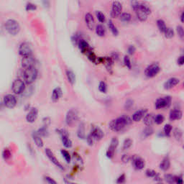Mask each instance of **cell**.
<instances>
[{
  "instance_id": "6da1fadb",
  "label": "cell",
  "mask_w": 184,
  "mask_h": 184,
  "mask_svg": "<svg viewBox=\"0 0 184 184\" xmlns=\"http://www.w3.org/2000/svg\"><path fill=\"white\" fill-rule=\"evenodd\" d=\"M132 120L129 117L123 115L117 119L112 120L109 124V128L113 132H120L126 126L130 124Z\"/></svg>"
},
{
  "instance_id": "7a4b0ae2",
  "label": "cell",
  "mask_w": 184,
  "mask_h": 184,
  "mask_svg": "<svg viewBox=\"0 0 184 184\" xmlns=\"http://www.w3.org/2000/svg\"><path fill=\"white\" fill-rule=\"evenodd\" d=\"M131 6H132V8L133 9V10L135 11L138 20L141 22L146 21L147 19V17H148V15L141 7L139 1H138V0H132Z\"/></svg>"
},
{
  "instance_id": "3957f363",
  "label": "cell",
  "mask_w": 184,
  "mask_h": 184,
  "mask_svg": "<svg viewBox=\"0 0 184 184\" xmlns=\"http://www.w3.org/2000/svg\"><path fill=\"white\" fill-rule=\"evenodd\" d=\"M24 80L26 84H31L38 77V70L34 66L27 68L24 71Z\"/></svg>"
},
{
  "instance_id": "277c9868",
  "label": "cell",
  "mask_w": 184,
  "mask_h": 184,
  "mask_svg": "<svg viewBox=\"0 0 184 184\" xmlns=\"http://www.w3.org/2000/svg\"><path fill=\"white\" fill-rule=\"evenodd\" d=\"M5 29L12 35H17L20 31V25L15 20H8L5 23Z\"/></svg>"
},
{
  "instance_id": "5b68a950",
  "label": "cell",
  "mask_w": 184,
  "mask_h": 184,
  "mask_svg": "<svg viewBox=\"0 0 184 184\" xmlns=\"http://www.w3.org/2000/svg\"><path fill=\"white\" fill-rule=\"evenodd\" d=\"M171 103H172V99H171V96H167L157 99L155 102V106L157 109L168 108L171 106Z\"/></svg>"
},
{
  "instance_id": "8992f818",
  "label": "cell",
  "mask_w": 184,
  "mask_h": 184,
  "mask_svg": "<svg viewBox=\"0 0 184 184\" xmlns=\"http://www.w3.org/2000/svg\"><path fill=\"white\" fill-rule=\"evenodd\" d=\"M160 71V67L157 63H153L146 68L145 74L148 78H153L157 76Z\"/></svg>"
},
{
  "instance_id": "52a82bcc",
  "label": "cell",
  "mask_w": 184,
  "mask_h": 184,
  "mask_svg": "<svg viewBox=\"0 0 184 184\" xmlns=\"http://www.w3.org/2000/svg\"><path fill=\"white\" fill-rule=\"evenodd\" d=\"M25 89V85L24 81L20 78L15 79L12 85V90L15 94H20L23 93Z\"/></svg>"
},
{
  "instance_id": "ba28073f",
  "label": "cell",
  "mask_w": 184,
  "mask_h": 184,
  "mask_svg": "<svg viewBox=\"0 0 184 184\" xmlns=\"http://www.w3.org/2000/svg\"><path fill=\"white\" fill-rule=\"evenodd\" d=\"M19 53L23 58L31 56L33 50L30 44L27 42L23 43L19 47Z\"/></svg>"
},
{
  "instance_id": "9c48e42d",
  "label": "cell",
  "mask_w": 184,
  "mask_h": 184,
  "mask_svg": "<svg viewBox=\"0 0 184 184\" xmlns=\"http://www.w3.org/2000/svg\"><path fill=\"white\" fill-rule=\"evenodd\" d=\"M119 145V140L117 138H113L112 139L110 145H109V148L106 151V157L109 158H112L114 155V153L117 149V146Z\"/></svg>"
},
{
  "instance_id": "30bf717a",
  "label": "cell",
  "mask_w": 184,
  "mask_h": 184,
  "mask_svg": "<svg viewBox=\"0 0 184 184\" xmlns=\"http://www.w3.org/2000/svg\"><path fill=\"white\" fill-rule=\"evenodd\" d=\"M122 11V5L118 1H114L113 2L112 5L111 10V17L112 18H117L120 17L121 15Z\"/></svg>"
},
{
  "instance_id": "8fae6325",
  "label": "cell",
  "mask_w": 184,
  "mask_h": 184,
  "mask_svg": "<svg viewBox=\"0 0 184 184\" xmlns=\"http://www.w3.org/2000/svg\"><path fill=\"white\" fill-rule=\"evenodd\" d=\"M78 120V114L75 110H70L68 112L66 117V124L69 126H73Z\"/></svg>"
},
{
  "instance_id": "7c38bea8",
  "label": "cell",
  "mask_w": 184,
  "mask_h": 184,
  "mask_svg": "<svg viewBox=\"0 0 184 184\" xmlns=\"http://www.w3.org/2000/svg\"><path fill=\"white\" fill-rule=\"evenodd\" d=\"M4 104L7 108L12 109L17 104V99L14 95L7 94L4 97Z\"/></svg>"
},
{
  "instance_id": "4fadbf2b",
  "label": "cell",
  "mask_w": 184,
  "mask_h": 184,
  "mask_svg": "<svg viewBox=\"0 0 184 184\" xmlns=\"http://www.w3.org/2000/svg\"><path fill=\"white\" fill-rule=\"evenodd\" d=\"M45 153H46V155L48 156V157L50 159V161L52 162L54 165H56V166H57L58 168H60V169L63 170V165H62L59 163V161L58 160V159L55 157V155H54L53 153H52V152L51 151L49 148H47L46 150H45Z\"/></svg>"
},
{
  "instance_id": "5bb4252c",
  "label": "cell",
  "mask_w": 184,
  "mask_h": 184,
  "mask_svg": "<svg viewBox=\"0 0 184 184\" xmlns=\"http://www.w3.org/2000/svg\"><path fill=\"white\" fill-rule=\"evenodd\" d=\"M38 116V110L36 108H32L26 116V120L27 122L33 123L35 122Z\"/></svg>"
},
{
  "instance_id": "9a60e30c",
  "label": "cell",
  "mask_w": 184,
  "mask_h": 184,
  "mask_svg": "<svg viewBox=\"0 0 184 184\" xmlns=\"http://www.w3.org/2000/svg\"><path fill=\"white\" fill-rule=\"evenodd\" d=\"M85 23L90 30H93L95 27V21L93 15L91 13H86L85 15Z\"/></svg>"
},
{
  "instance_id": "2e32d148",
  "label": "cell",
  "mask_w": 184,
  "mask_h": 184,
  "mask_svg": "<svg viewBox=\"0 0 184 184\" xmlns=\"http://www.w3.org/2000/svg\"><path fill=\"white\" fill-rule=\"evenodd\" d=\"M179 83H180V80L178 79V78H169V79L167 80V81L164 83V85H163V86H164L165 89L169 90V89H171V88L175 87V86L178 85Z\"/></svg>"
},
{
  "instance_id": "e0dca14e",
  "label": "cell",
  "mask_w": 184,
  "mask_h": 184,
  "mask_svg": "<svg viewBox=\"0 0 184 184\" xmlns=\"http://www.w3.org/2000/svg\"><path fill=\"white\" fill-rule=\"evenodd\" d=\"M147 113V109H142L140 110L135 112L132 117V120L134 122H139L145 117V114Z\"/></svg>"
},
{
  "instance_id": "ac0fdd59",
  "label": "cell",
  "mask_w": 184,
  "mask_h": 184,
  "mask_svg": "<svg viewBox=\"0 0 184 184\" xmlns=\"http://www.w3.org/2000/svg\"><path fill=\"white\" fill-rule=\"evenodd\" d=\"M132 161H133L135 168L137 170L143 169L145 165V160L142 158H141L140 157H138V156H134L132 157Z\"/></svg>"
},
{
  "instance_id": "d6986e66",
  "label": "cell",
  "mask_w": 184,
  "mask_h": 184,
  "mask_svg": "<svg viewBox=\"0 0 184 184\" xmlns=\"http://www.w3.org/2000/svg\"><path fill=\"white\" fill-rule=\"evenodd\" d=\"M77 45H78V48L81 50V52L84 54H86L88 51H90L91 50V47L88 45V43L83 39H80Z\"/></svg>"
},
{
  "instance_id": "ffe728a7",
  "label": "cell",
  "mask_w": 184,
  "mask_h": 184,
  "mask_svg": "<svg viewBox=\"0 0 184 184\" xmlns=\"http://www.w3.org/2000/svg\"><path fill=\"white\" fill-rule=\"evenodd\" d=\"M91 135L93 136L95 140H101L104 137V132L99 127H94L91 130Z\"/></svg>"
},
{
  "instance_id": "44dd1931",
  "label": "cell",
  "mask_w": 184,
  "mask_h": 184,
  "mask_svg": "<svg viewBox=\"0 0 184 184\" xmlns=\"http://www.w3.org/2000/svg\"><path fill=\"white\" fill-rule=\"evenodd\" d=\"M183 113L179 109H174L170 112L169 118L171 121H175V120H179L182 118Z\"/></svg>"
},
{
  "instance_id": "7402d4cb",
  "label": "cell",
  "mask_w": 184,
  "mask_h": 184,
  "mask_svg": "<svg viewBox=\"0 0 184 184\" xmlns=\"http://www.w3.org/2000/svg\"><path fill=\"white\" fill-rule=\"evenodd\" d=\"M35 60L34 58L32 57V56H29V57L23 58V60H22V66H23L25 69L27 68L33 66Z\"/></svg>"
},
{
  "instance_id": "603a6c76",
  "label": "cell",
  "mask_w": 184,
  "mask_h": 184,
  "mask_svg": "<svg viewBox=\"0 0 184 184\" xmlns=\"http://www.w3.org/2000/svg\"><path fill=\"white\" fill-rule=\"evenodd\" d=\"M62 95H63V91H62V89L60 88V87H56V88H54L53 91H52V100L54 102H56L60 99V98L61 97Z\"/></svg>"
},
{
  "instance_id": "cb8c5ba5",
  "label": "cell",
  "mask_w": 184,
  "mask_h": 184,
  "mask_svg": "<svg viewBox=\"0 0 184 184\" xmlns=\"http://www.w3.org/2000/svg\"><path fill=\"white\" fill-rule=\"evenodd\" d=\"M171 166V162L168 157H165L160 164V168L163 171H167Z\"/></svg>"
},
{
  "instance_id": "d4e9b609",
  "label": "cell",
  "mask_w": 184,
  "mask_h": 184,
  "mask_svg": "<svg viewBox=\"0 0 184 184\" xmlns=\"http://www.w3.org/2000/svg\"><path fill=\"white\" fill-rule=\"evenodd\" d=\"M143 122L146 126H152L154 123V115L153 114H146L143 117Z\"/></svg>"
},
{
  "instance_id": "484cf974",
  "label": "cell",
  "mask_w": 184,
  "mask_h": 184,
  "mask_svg": "<svg viewBox=\"0 0 184 184\" xmlns=\"http://www.w3.org/2000/svg\"><path fill=\"white\" fill-rule=\"evenodd\" d=\"M61 138L62 142H63V145H64L65 147H66V148H70L73 143H72V141L69 139L68 135H61Z\"/></svg>"
},
{
  "instance_id": "4316f807",
  "label": "cell",
  "mask_w": 184,
  "mask_h": 184,
  "mask_svg": "<svg viewBox=\"0 0 184 184\" xmlns=\"http://www.w3.org/2000/svg\"><path fill=\"white\" fill-rule=\"evenodd\" d=\"M33 140H34L35 145H37L38 147H43V141L41 139V137L37 134V132L33 134Z\"/></svg>"
},
{
  "instance_id": "83f0119b",
  "label": "cell",
  "mask_w": 184,
  "mask_h": 184,
  "mask_svg": "<svg viewBox=\"0 0 184 184\" xmlns=\"http://www.w3.org/2000/svg\"><path fill=\"white\" fill-rule=\"evenodd\" d=\"M87 56V57H88V60H90L91 62H92V63H96V64H97V63H99V58L96 57V56L95 55L94 52H93V50H91L90 51H88V52H87L86 54Z\"/></svg>"
},
{
  "instance_id": "f1b7e54d",
  "label": "cell",
  "mask_w": 184,
  "mask_h": 184,
  "mask_svg": "<svg viewBox=\"0 0 184 184\" xmlns=\"http://www.w3.org/2000/svg\"><path fill=\"white\" fill-rule=\"evenodd\" d=\"M95 30H96V33L98 36L99 37H104L106 34V29L104 27V25L99 24L97 25L96 26V28H95Z\"/></svg>"
},
{
  "instance_id": "f546056e",
  "label": "cell",
  "mask_w": 184,
  "mask_h": 184,
  "mask_svg": "<svg viewBox=\"0 0 184 184\" xmlns=\"http://www.w3.org/2000/svg\"><path fill=\"white\" fill-rule=\"evenodd\" d=\"M77 135L80 139H84L86 138V133H85V125L84 123H81L79 125L77 131Z\"/></svg>"
},
{
  "instance_id": "4dcf8cb0",
  "label": "cell",
  "mask_w": 184,
  "mask_h": 184,
  "mask_svg": "<svg viewBox=\"0 0 184 184\" xmlns=\"http://www.w3.org/2000/svg\"><path fill=\"white\" fill-rule=\"evenodd\" d=\"M66 76H67L68 80V82L70 83V84H74L76 82V76L74 74L72 70H68L66 71Z\"/></svg>"
},
{
  "instance_id": "1f68e13d",
  "label": "cell",
  "mask_w": 184,
  "mask_h": 184,
  "mask_svg": "<svg viewBox=\"0 0 184 184\" xmlns=\"http://www.w3.org/2000/svg\"><path fill=\"white\" fill-rule=\"evenodd\" d=\"M108 27H109V30H111V32H112V33L113 34V35H114V36L118 35H119L118 30H117V28L115 27V25H114V23H113V22L111 20H109V22H108Z\"/></svg>"
},
{
  "instance_id": "d6a6232c",
  "label": "cell",
  "mask_w": 184,
  "mask_h": 184,
  "mask_svg": "<svg viewBox=\"0 0 184 184\" xmlns=\"http://www.w3.org/2000/svg\"><path fill=\"white\" fill-rule=\"evenodd\" d=\"M120 19L124 23H128L132 19V16L128 12H124V13H121V15H120Z\"/></svg>"
},
{
  "instance_id": "836d02e7",
  "label": "cell",
  "mask_w": 184,
  "mask_h": 184,
  "mask_svg": "<svg viewBox=\"0 0 184 184\" xmlns=\"http://www.w3.org/2000/svg\"><path fill=\"white\" fill-rule=\"evenodd\" d=\"M157 26L159 29V31L162 33H164L167 27L166 25H165V23L161 19H159V20H157Z\"/></svg>"
},
{
  "instance_id": "e575fe53",
  "label": "cell",
  "mask_w": 184,
  "mask_h": 184,
  "mask_svg": "<svg viewBox=\"0 0 184 184\" xmlns=\"http://www.w3.org/2000/svg\"><path fill=\"white\" fill-rule=\"evenodd\" d=\"M173 136L176 140L180 141L183 137V132L181 129L175 128L173 130Z\"/></svg>"
},
{
  "instance_id": "d590c367",
  "label": "cell",
  "mask_w": 184,
  "mask_h": 184,
  "mask_svg": "<svg viewBox=\"0 0 184 184\" xmlns=\"http://www.w3.org/2000/svg\"><path fill=\"white\" fill-rule=\"evenodd\" d=\"M165 37L168 39H171V38H173L174 36V31L172 28L171 27H166L164 33Z\"/></svg>"
},
{
  "instance_id": "8d00e7d4",
  "label": "cell",
  "mask_w": 184,
  "mask_h": 184,
  "mask_svg": "<svg viewBox=\"0 0 184 184\" xmlns=\"http://www.w3.org/2000/svg\"><path fill=\"white\" fill-rule=\"evenodd\" d=\"M153 132H154V131H153V129L152 128L151 126H147L146 128L143 130L142 135H143V136L145 138H147V137L153 135Z\"/></svg>"
},
{
  "instance_id": "74e56055",
  "label": "cell",
  "mask_w": 184,
  "mask_h": 184,
  "mask_svg": "<svg viewBox=\"0 0 184 184\" xmlns=\"http://www.w3.org/2000/svg\"><path fill=\"white\" fill-rule=\"evenodd\" d=\"M132 143H133V141L131 139H129V138L126 139L123 142V150H127L130 148L132 145Z\"/></svg>"
},
{
  "instance_id": "f35d334b",
  "label": "cell",
  "mask_w": 184,
  "mask_h": 184,
  "mask_svg": "<svg viewBox=\"0 0 184 184\" xmlns=\"http://www.w3.org/2000/svg\"><path fill=\"white\" fill-rule=\"evenodd\" d=\"M164 179L168 183H174L175 181V176L171 174H165L164 175Z\"/></svg>"
},
{
  "instance_id": "ab89813d",
  "label": "cell",
  "mask_w": 184,
  "mask_h": 184,
  "mask_svg": "<svg viewBox=\"0 0 184 184\" xmlns=\"http://www.w3.org/2000/svg\"><path fill=\"white\" fill-rule=\"evenodd\" d=\"M164 120L165 117L163 114H158L154 116V122H155L157 124H161L164 122Z\"/></svg>"
},
{
  "instance_id": "60d3db41",
  "label": "cell",
  "mask_w": 184,
  "mask_h": 184,
  "mask_svg": "<svg viewBox=\"0 0 184 184\" xmlns=\"http://www.w3.org/2000/svg\"><path fill=\"white\" fill-rule=\"evenodd\" d=\"M96 17H97V20H99L101 23H104L105 22V20H106L105 15H104L103 12H102L101 11H96Z\"/></svg>"
},
{
  "instance_id": "b9f144b4",
  "label": "cell",
  "mask_w": 184,
  "mask_h": 184,
  "mask_svg": "<svg viewBox=\"0 0 184 184\" xmlns=\"http://www.w3.org/2000/svg\"><path fill=\"white\" fill-rule=\"evenodd\" d=\"M172 129H173L172 126H171L170 124H165L164 127L165 135L168 137H170V135H171V131H172Z\"/></svg>"
},
{
  "instance_id": "7bdbcfd3",
  "label": "cell",
  "mask_w": 184,
  "mask_h": 184,
  "mask_svg": "<svg viewBox=\"0 0 184 184\" xmlns=\"http://www.w3.org/2000/svg\"><path fill=\"white\" fill-rule=\"evenodd\" d=\"M37 134H38V135H40L41 137V136L46 137V136H48V131L45 126L44 127H42L41 129H40L38 131V132H37Z\"/></svg>"
},
{
  "instance_id": "ee69618b",
  "label": "cell",
  "mask_w": 184,
  "mask_h": 184,
  "mask_svg": "<svg viewBox=\"0 0 184 184\" xmlns=\"http://www.w3.org/2000/svg\"><path fill=\"white\" fill-rule=\"evenodd\" d=\"M99 90L102 93H106V90H107V86L104 81H101L99 85Z\"/></svg>"
},
{
  "instance_id": "f6af8a7d",
  "label": "cell",
  "mask_w": 184,
  "mask_h": 184,
  "mask_svg": "<svg viewBox=\"0 0 184 184\" xmlns=\"http://www.w3.org/2000/svg\"><path fill=\"white\" fill-rule=\"evenodd\" d=\"M61 154L63 155V157H64V159L66 160V161L67 163H70V155L69 154L68 152L66 150H61Z\"/></svg>"
},
{
  "instance_id": "bcb514c9",
  "label": "cell",
  "mask_w": 184,
  "mask_h": 184,
  "mask_svg": "<svg viewBox=\"0 0 184 184\" xmlns=\"http://www.w3.org/2000/svg\"><path fill=\"white\" fill-rule=\"evenodd\" d=\"M176 31L177 33H178V36H179L181 39H183L184 37V31H183V28L182 26L178 25L176 27Z\"/></svg>"
},
{
  "instance_id": "7dc6e473",
  "label": "cell",
  "mask_w": 184,
  "mask_h": 184,
  "mask_svg": "<svg viewBox=\"0 0 184 184\" xmlns=\"http://www.w3.org/2000/svg\"><path fill=\"white\" fill-rule=\"evenodd\" d=\"M145 174H146L147 176L149 177V178H154L157 173L156 171H154V170L147 169L146 171H145Z\"/></svg>"
},
{
  "instance_id": "c3c4849f",
  "label": "cell",
  "mask_w": 184,
  "mask_h": 184,
  "mask_svg": "<svg viewBox=\"0 0 184 184\" xmlns=\"http://www.w3.org/2000/svg\"><path fill=\"white\" fill-rule=\"evenodd\" d=\"M124 63L129 69H131V68H132V63H131L130 58H129L128 56H125L124 57Z\"/></svg>"
},
{
  "instance_id": "681fc988",
  "label": "cell",
  "mask_w": 184,
  "mask_h": 184,
  "mask_svg": "<svg viewBox=\"0 0 184 184\" xmlns=\"http://www.w3.org/2000/svg\"><path fill=\"white\" fill-rule=\"evenodd\" d=\"M133 105H134V101L132 100V99H128V100L125 102L124 107H125V109H127V110H130V109L133 106Z\"/></svg>"
},
{
  "instance_id": "f907efd6",
  "label": "cell",
  "mask_w": 184,
  "mask_h": 184,
  "mask_svg": "<svg viewBox=\"0 0 184 184\" xmlns=\"http://www.w3.org/2000/svg\"><path fill=\"white\" fill-rule=\"evenodd\" d=\"M94 140H95L93 136L91 135V133L87 136L86 138L87 143H88V145H90V146H92V145H94Z\"/></svg>"
},
{
  "instance_id": "816d5d0a",
  "label": "cell",
  "mask_w": 184,
  "mask_h": 184,
  "mask_svg": "<svg viewBox=\"0 0 184 184\" xmlns=\"http://www.w3.org/2000/svg\"><path fill=\"white\" fill-rule=\"evenodd\" d=\"M2 155H3L4 158L6 159V160L9 159L11 157V155H12L10 150H8V149H5L3 151V153H2Z\"/></svg>"
},
{
  "instance_id": "f5cc1de1",
  "label": "cell",
  "mask_w": 184,
  "mask_h": 184,
  "mask_svg": "<svg viewBox=\"0 0 184 184\" xmlns=\"http://www.w3.org/2000/svg\"><path fill=\"white\" fill-rule=\"evenodd\" d=\"M125 181H126L125 174L123 173V174H122V175H120L118 178H117V183H125Z\"/></svg>"
},
{
  "instance_id": "db71d44e",
  "label": "cell",
  "mask_w": 184,
  "mask_h": 184,
  "mask_svg": "<svg viewBox=\"0 0 184 184\" xmlns=\"http://www.w3.org/2000/svg\"><path fill=\"white\" fill-rule=\"evenodd\" d=\"M37 9V7L36 5H33L32 3H28L26 6V10L27 11H34Z\"/></svg>"
},
{
  "instance_id": "11a10c76",
  "label": "cell",
  "mask_w": 184,
  "mask_h": 184,
  "mask_svg": "<svg viewBox=\"0 0 184 184\" xmlns=\"http://www.w3.org/2000/svg\"><path fill=\"white\" fill-rule=\"evenodd\" d=\"M130 159H131L130 156L129 155H127V154L123 155V156L122 157V160L123 163H128V162L130 160Z\"/></svg>"
},
{
  "instance_id": "9f6ffc18",
  "label": "cell",
  "mask_w": 184,
  "mask_h": 184,
  "mask_svg": "<svg viewBox=\"0 0 184 184\" xmlns=\"http://www.w3.org/2000/svg\"><path fill=\"white\" fill-rule=\"evenodd\" d=\"M127 51H128V53L130 55H133L135 52V51H136V48L134 45H130L128 49H127Z\"/></svg>"
},
{
  "instance_id": "6f0895ef",
  "label": "cell",
  "mask_w": 184,
  "mask_h": 184,
  "mask_svg": "<svg viewBox=\"0 0 184 184\" xmlns=\"http://www.w3.org/2000/svg\"><path fill=\"white\" fill-rule=\"evenodd\" d=\"M45 181H46L47 183H53V184H56L57 183H56V181H54L52 178H51L50 177H48V176H45Z\"/></svg>"
},
{
  "instance_id": "680465c9",
  "label": "cell",
  "mask_w": 184,
  "mask_h": 184,
  "mask_svg": "<svg viewBox=\"0 0 184 184\" xmlns=\"http://www.w3.org/2000/svg\"><path fill=\"white\" fill-rule=\"evenodd\" d=\"M175 183L177 184H182L183 183V178L181 177H178L175 176Z\"/></svg>"
},
{
  "instance_id": "91938a15",
  "label": "cell",
  "mask_w": 184,
  "mask_h": 184,
  "mask_svg": "<svg viewBox=\"0 0 184 184\" xmlns=\"http://www.w3.org/2000/svg\"><path fill=\"white\" fill-rule=\"evenodd\" d=\"M178 64L179 65V66H183V65L184 64V57L183 56H181V57L178 58Z\"/></svg>"
},
{
  "instance_id": "94428289",
  "label": "cell",
  "mask_w": 184,
  "mask_h": 184,
  "mask_svg": "<svg viewBox=\"0 0 184 184\" xmlns=\"http://www.w3.org/2000/svg\"><path fill=\"white\" fill-rule=\"evenodd\" d=\"M183 15H184L183 12H182V13H181V23H183Z\"/></svg>"
}]
</instances>
